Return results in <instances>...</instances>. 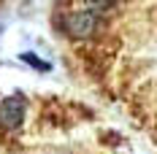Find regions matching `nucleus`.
Listing matches in <instances>:
<instances>
[{"label": "nucleus", "instance_id": "obj_1", "mask_svg": "<svg viewBox=\"0 0 157 154\" xmlns=\"http://www.w3.org/2000/svg\"><path fill=\"white\" fill-rule=\"evenodd\" d=\"M0 154H144V149L100 103L0 70Z\"/></svg>", "mask_w": 157, "mask_h": 154}]
</instances>
